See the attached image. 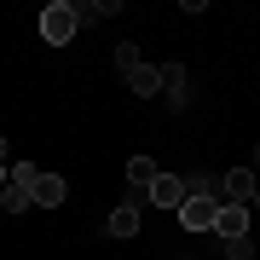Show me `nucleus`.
Wrapping results in <instances>:
<instances>
[{
    "label": "nucleus",
    "instance_id": "2",
    "mask_svg": "<svg viewBox=\"0 0 260 260\" xmlns=\"http://www.w3.org/2000/svg\"><path fill=\"white\" fill-rule=\"evenodd\" d=\"M179 225L185 232H214V214H220V197H185V203L174 208Z\"/></svg>",
    "mask_w": 260,
    "mask_h": 260
},
{
    "label": "nucleus",
    "instance_id": "3",
    "mask_svg": "<svg viewBox=\"0 0 260 260\" xmlns=\"http://www.w3.org/2000/svg\"><path fill=\"white\" fill-rule=\"evenodd\" d=\"M254 191H260L254 168H232V174L220 179V203H243V208H249V203H254Z\"/></svg>",
    "mask_w": 260,
    "mask_h": 260
},
{
    "label": "nucleus",
    "instance_id": "10",
    "mask_svg": "<svg viewBox=\"0 0 260 260\" xmlns=\"http://www.w3.org/2000/svg\"><path fill=\"white\" fill-rule=\"evenodd\" d=\"M133 93H139V99H156L162 93V64H139V75H133Z\"/></svg>",
    "mask_w": 260,
    "mask_h": 260
},
{
    "label": "nucleus",
    "instance_id": "14",
    "mask_svg": "<svg viewBox=\"0 0 260 260\" xmlns=\"http://www.w3.org/2000/svg\"><path fill=\"white\" fill-rule=\"evenodd\" d=\"M225 254H232V260H260V249H254V237H237V243H225Z\"/></svg>",
    "mask_w": 260,
    "mask_h": 260
},
{
    "label": "nucleus",
    "instance_id": "16",
    "mask_svg": "<svg viewBox=\"0 0 260 260\" xmlns=\"http://www.w3.org/2000/svg\"><path fill=\"white\" fill-rule=\"evenodd\" d=\"M0 185H6V162H0Z\"/></svg>",
    "mask_w": 260,
    "mask_h": 260
},
{
    "label": "nucleus",
    "instance_id": "12",
    "mask_svg": "<svg viewBox=\"0 0 260 260\" xmlns=\"http://www.w3.org/2000/svg\"><path fill=\"white\" fill-rule=\"evenodd\" d=\"M23 208H35V197L23 185H0V214H23Z\"/></svg>",
    "mask_w": 260,
    "mask_h": 260
},
{
    "label": "nucleus",
    "instance_id": "18",
    "mask_svg": "<svg viewBox=\"0 0 260 260\" xmlns=\"http://www.w3.org/2000/svg\"><path fill=\"white\" fill-rule=\"evenodd\" d=\"M249 208H260V191H254V203H249Z\"/></svg>",
    "mask_w": 260,
    "mask_h": 260
},
{
    "label": "nucleus",
    "instance_id": "7",
    "mask_svg": "<svg viewBox=\"0 0 260 260\" xmlns=\"http://www.w3.org/2000/svg\"><path fill=\"white\" fill-rule=\"evenodd\" d=\"M150 203H156V208H179V203H185V179H179V174H156Z\"/></svg>",
    "mask_w": 260,
    "mask_h": 260
},
{
    "label": "nucleus",
    "instance_id": "1",
    "mask_svg": "<svg viewBox=\"0 0 260 260\" xmlns=\"http://www.w3.org/2000/svg\"><path fill=\"white\" fill-rule=\"evenodd\" d=\"M75 29H81V18H75V0H47V12H41V35H47V47L75 41Z\"/></svg>",
    "mask_w": 260,
    "mask_h": 260
},
{
    "label": "nucleus",
    "instance_id": "11",
    "mask_svg": "<svg viewBox=\"0 0 260 260\" xmlns=\"http://www.w3.org/2000/svg\"><path fill=\"white\" fill-rule=\"evenodd\" d=\"M121 0H75V18L81 23H99V18H116Z\"/></svg>",
    "mask_w": 260,
    "mask_h": 260
},
{
    "label": "nucleus",
    "instance_id": "17",
    "mask_svg": "<svg viewBox=\"0 0 260 260\" xmlns=\"http://www.w3.org/2000/svg\"><path fill=\"white\" fill-rule=\"evenodd\" d=\"M0 162H6V139H0Z\"/></svg>",
    "mask_w": 260,
    "mask_h": 260
},
{
    "label": "nucleus",
    "instance_id": "4",
    "mask_svg": "<svg viewBox=\"0 0 260 260\" xmlns=\"http://www.w3.org/2000/svg\"><path fill=\"white\" fill-rule=\"evenodd\" d=\"M214 237H220V243L249 237V208H243V203H220V214H214Z\"/></svg>",
    "mask_w": 260,
    "mask_h": 260
},
{
    "label": "nucleus",
    "instance_id": "6",
    "mask_svg": "<svg viewBox=\"0 0 260 260\" xmlns=\"http://www.w3.org/2000/svg\"><path fill=\"white\" fill-rule=\"evenodd\" d=\"M162 168L150 156H127V185H133V203H150V185H156Z\"/></svg>",
    "mask_w": 260,
    "mask_h": 260
},
{
    "label": "nucleus",
    "instance_id": "9",
    "mask_svg": "<svg viewBox=\"0 0 260 260\" xmlns=\"http://www.w3.org/2000/svg\"><path fill=\"white\" fill-rule=\"evenodd\" d=\"M104 232H110V237H133V232H139V203H121V208H110Z\"/></svg>",
    "mask_w": 260,
    "mask_h": 260
},
{
    "label": "nucleus",
    "instance_id": "5",
    "mask_svg": "<svg viewBox=\"0 0 260 260\" xmlns=\"http://www.w3.org/2000/svg\"><path fill=\"white\" fill-rule=\"evenodd\" d=\"M162 99H168V110H185V104H191V75H185V64H162Z\"/></svg>",
    "mask_w": 260,
    "mask_h": 260
},
{
    "label": "nucleus",
    "instance_id": "15",
    "mask_svg": "<svg viewBox=\"0 0 260 260\" xmlns=\"http://www.w3.org/2000/svg\"><path fill=\"white\" fill-rule=\"evenodd\" d=\"M254 179H260V150H254Z\"/></svg>",
    "mask_w": 260,
    "mask_h": 260
},
{
    "label": "nucleus",
    "instance_id": "13",
    "mask_svg": "<svg viewBox=\"0 0 260 260\" xmlns=\"http://www.w3.org/2000/svg\"><path fill=\"white\" fill-rule=\"evenodd\" d=\"M185 197H220V179L214 174H185Z\"/></svg>",
    "mask_w": 260,
    "mask_h": 260
},
{
    "label": "nucleus",
    "instance_id": "8",
    "mask_svg": "<svg viewBox=\"0 0 260 260\" xmlns=\"http://www.w3.org/2000/svg\"><path fill=\"white\" fill-rule=\"evenodd\" d=\"M64 197H70L64 174H41L35 179V208H64Z\"/></svg>",
    "mask_w": 260,
    "mask_h": 260
}]
</instances>
